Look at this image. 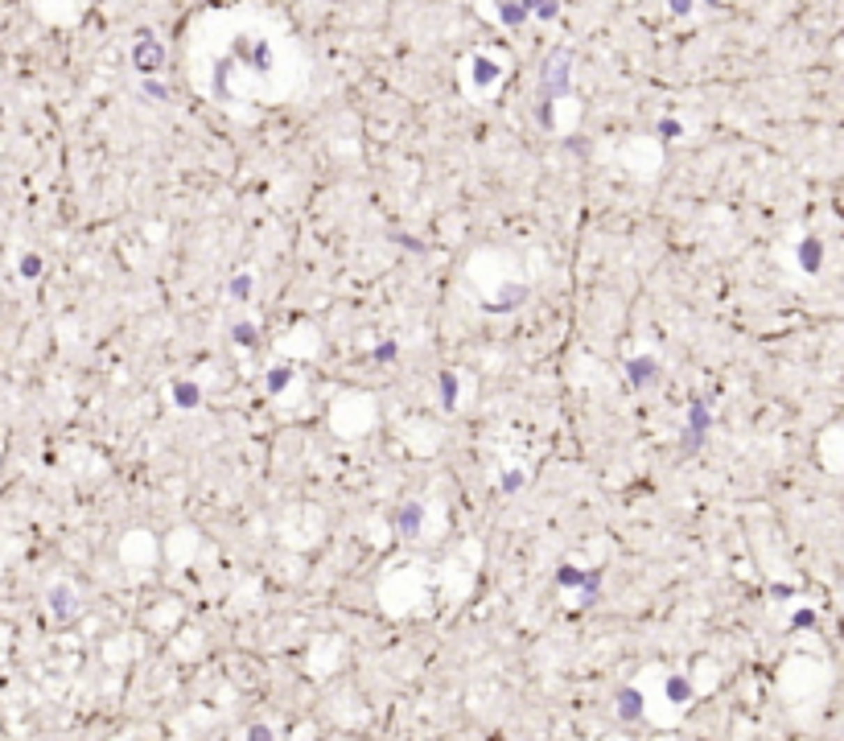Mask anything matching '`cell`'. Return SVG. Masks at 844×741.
Segmentation results:
<instances>
[{
    "mask_svg": "<svg viewBox=\"0 0 844 741\" xmlns=\"http://www.w3.org/2000/svg\"><path fill=\"white\" fill-rule=\"evenodd\" d=\"M247 741H272V729H268V725H252V729H247Z\"/></svg>",
    "mask_w": 844,
    "mask_h": 741,
    "instance_id": "44dd1931",
    "label": "cell"
},
{
    "mask_svg": "<svg viewBox=\"0 0 844 741\" xmlns=\"http://www.w3.org/2000/svg\"><path fill=\"white\" fill-rule=\"evenodd\" d=\"M671 13H675V17H688V13H692V0H671Z\"/></svg>",
    "mask_w": 844,
    "mask_h": 741,
    "instance_id": "cb8c5ba5",
    "label": "cell"
},
{
    "mask_svg": "<svg viewBox=\"0 0 844 741\" xmlns=\"http://www.w3.org/2000/svg\"><path fill=\"white\" fill-rule=\"evenodd\" d=\"M293 383V371L289 367H272V375H268V392H284Z\"/></svg>",
    "mask_w": 844,
    "mask_h": 741,
    "instance_id": "e0dca14e",
    "label": "cell"
},
{
    "mask_svg": "<svg viewBox=\"0 0 844 741\" xmlns=\"http://www.w3.org/2000/svg\"><path fill=\"white\" fill-rule=\"evenodd\" d=\"M132 62L140 75H157L161 66H165V45L157 42V38H140L132 45Z\"/></svg>",
    "mask_w": 844,
    "mask_h": 741,
    "instance_id": "3957f363",
    "label": "cell"
},
{
    "mask_svg": "<svg viewBox=\"0 0 844 741\" xmlns=\"http://www.w3.org/2000/svg\"><path fill=\"white\" fill-rule=\"evenodd\" d=\"M709 429H712V408L705 399H692V404H688V429H684V453H692V449L705 441Z\"/></svg>",
    "mask_w": 844,
    "mask_h": 741,
    "instance_id": "7a4b0ae2",
    "label": "cell"
},
{
    "mask_svg": "<svg viewBox=\"0 0 844 741\" xmlns=\"http://www.w3.org/2000/svg\"><path fill=\"white\" fill-rule=\"evenodd\" d=\"M144 91H148V95H157V99H165V87H161V83H144Z\"/></svg>",
    "mask_w": 844,
    "mask_h": 741,
    "instance_id": "484cf974",
    "label": "cell"
},
{
    "mask_svg": "<svg viewBox=\"0 0 844 741\" xmlns=\"http://www.w3.org/2000/svg\"><path fill=\"white\" fill-rule=\"evenodd\" d=\"M705 4H712V8H716V4H721V0H705Z\"/></svg>",
    "mask_w": 844,
    "mask_h": 741,
    "instance_id": "4316f807",
    "label": "cell"
},
{
    "mask_svg": "<svg viewBox=\"0 0 844 741\" xmlns=\"http://www.w3.org/2000/svg\"><path fill=\"white\" fill-rule=\"evenodd\" d=\"M811 622H815V613L811 610H799L795 618H791V626H811Z\"/></svg>",
    "mask_w": 844,
    "mask_h": 741,
    "instance_id": "d4e9b609",
    "label": "cell"
},
{
    "mask_svg": "<svg viewBox=\"0 0 844 741\" xmlns=\"http://www.w3.org/2000/svg\"><path fill=\"white\" fill-rule=\"evenodd\" d=\"M174 404H178V408H198V404H202V388L190 383V379H178V383H174Z\"/></svg>",
    "mask_w": 844,
    "mask_h": 741,
    "instance_id": "30bf717a",
    "label": "cell"
},
{
    "mask_svg": "<svg viewBox=\"0 0 844 741\" xmlns=\"http://www.w3.org/2000/svg\"><path fill=\"white\" fill-rule=\"evenodd\" d=\"M614 700H618V717H622V721H643L647 700H643V692H638V688H622Z\"/></svg>",
    "mask_w": 844,
    "mask_h": 741,
    "instance_id": "52a82bcc",
    "label": "cell"
},
{
    "mask_svg": "<svg viewBox=\"0 0 844 741\" xmlns=\"http://www.w3.org/2000/svg\"><path fill=\"white\" fill-rule=\"evenodd\" d=\"M494 79H498V62L474 58V87H494Z\"/></svg>",
    "mask_w": 844,
    "mask_h": 741,
    "instance_id": "7c38bea8",
    "label": "cell"
},
{
    "mask_svg": "<svg viewBox=\"0 0 844 741\" xmlns=\"http://www.w3.org/2000/svg\"><path fill=\"white\" fill-rule=\"evenodd\" d=\"M243 58H247L252 70H272V49H268V42H252V49H247Z\"/></svg>",
    "mask_w": 844,
    "mask_h": 741,
    "instance_id": "5bb4252c",
    "label": "cell"
},
{
    "mask_svg": "<svg viewBox=\"0 0 844 741\" xmlns=\"http://www.w3.org/2000/svg\"><path fill=\"white\" fill-rule=\"evenodd\" d=\"M663 692H667L671 704H688V700H692V684H688L684 675H671V680L663 684Z\"/></svg>",
    "mask_w": 844,
    "mask_h": 741,
    "instance_id": "4fadbf2b",
    "label": "cell"
},
{
    "mask_svg": "<svg viewBox=\"0 0 844 741\" xmlns=\"http://www.w3.org/2000/svg\"><path fill=\"white\" fill-rule=\"evenodd\" d=\"M659 136H667V140L680 136V124H675V120H659Z\"/></svg>",
    "mask_w": 844,
    "mask_h": 741,
    "instance_id": "603a6c76",
    "label": "cell"
},
{
    "mask_svg": "<svg viewBox=\"0 0 844 741\" xmlns=\"http://www.w3.org/2000/svg\"><path fill=\"white\" fill-rule=\"evenodd\" d=\"M441 404L445 408H457V371H441Z\"/></svg>",
    "mask_w": 844,
    "mask_h": 741,
    "instance_id": "9a60e30c",
    "label": "cell"
},
{
    "mask_svg": "<svg viewBox=\"0 0 844 741\" xmlns=\"http://www.w3.org/2000/svg\"><path fill=\"white\" fill-rule=\"evenodd\" d=\"M498 486H502V490H507V494H515V490H519V486H523V470H507V474H502V482H498Z\"/></svg>",
    "mask_w": 844,
    "mask_h": 741,
    "instance_id": "d6986e66",
    "label": "cell"
},
{
    "mask_svg": "<svg viewBox=\"0 0 844 741\" xmlns=\"http://www.w3.org/2000/svg\"><path fill=\"white\" fill-rule=\"evenodd\" d=\"M396 350H400L396 342H383V346H375V358H379V362H383V358H396Z\"/></svg>",
    "mask_w": 844,
    "mask_h": 741,
    "instance_id": "7402d4cb",
    "label": "cell"
},
{
    "mask_svg": "<svg viewBox=\"0 0 844 741\" xmlns=\"http://www.w3.org/2000/svg\"><path fill=\"white\" fill-rule=\"evenodd\" d=\"M585 576H589V568H577V565H560L556 568V585H560V589H581Z\"/></svg>",
    "mask_w": 844,
    "mask_h": 741,
    "instance_id": "8fae6325",
    "label": "cell"
},
{
    "mask_svg": "<svg viewBox=\"0 0 844 741\" xmlns=\"http://www.w3.org/2000/svg\"><path fill=\"white\" fill-rule=\"evenodd\" d=\"M231 334H235V342H239V346H256V326H235Z\"/></svg>",
    "mask_w": 844,
    "mask_h": 741,
    "instance_id": "ffe728a7",
    "label": "cell"
},
{
    "mask_svg": "<svg viewBox=\"0 0 844 741\" xmlns=\"http://www.w3.org/2000/svg\"><path fill=\"white\" fill-rule=\"evenodd\" d=\"M795 256H799V268H803V272H807V276H815V272L824 268V239L807 235V239L799 243V252H795Z\"/></svg>",
    "mask_w": 844,
    "mask_h": 741,
    "instance_id": "8992f818",
    "label": "cell"
},
{
    "mask_svg": "<svg viewBox=\"0 0 844 741\" xmlns=\"http://www.w3.org/2000/svg\"><path fill=\"white\" fill-rule=\"evenodd\" d=\"M498 21H502V25H511V29H519V25L528 21L523 0H498Z\"/></svg>",
    "mask_w": 844,
    "mask_h": 741,
    "instance_id": "9c48e42d",
    "label": "cell"
},
{
    "mask_svg": "<svg viewBox=\"0 0 844 741\" xmlns=\"http://www.w3.org/2000/svg\"><path fill=\"white\" fill-rule=\"evenodd\" d=\"M21 276H25V280H38V276H42V256L25 252V256H21Z\"/></svg>",
    "mask_w": 844,
    "mask_h": 741,
    "instance_id": "ac0fdd59",
    "label": "cell"
},
{
    "mask_svg": "<svg viewBox=\"0 0 844 741\" xmlns=\"http://www.w3.org/2000/svg\"><path fill=\"white\" fill-rule=\"evenodd\" d=\"M420 519H424V507H420V503H404L400 515H396V531H400V535H416V531H420Z\"/></svg>",
    "mask_w": 844,
    "mask_h": 741,
    "instance_id": "ba28073f",
    "label": "cell"
},
{
    "mask_svg": "<svg viewBox=\"0 0 844 741\" xmlns=\"http://www.w3.org/2000/svg\"><path fill=\"white\" fill-rule=\"evenodd\" d=\"M79 610V597H75V589L70 585H54L49 589V613L58 618V622H70Z\"/></svg>",
    "mask_w": 844,
    "mask_h": 741,
    "instance_id": "5b68a950",
    "label": "cell"
},
{
    "mask_svg": "<svg viewBox=\"0 0 844 741\" xmlns=\"http://www.w3.org/2000/svg\"><path fill=\"white\" fill-rule=\"evenodd\" d=\"M252 289H256L252 272H239V276L231 280V297H235V301H247V297H252Z\"/></svg>",
    "mask_w": 844,
    "mask_h": 741,
    "instance_id": "2e32d148",
    "label": "cell"
},
{
    "mask_svg": "<svg viewBox=\"0 0 844 741\" xmlns=\"http://www.w3.org/2000/svg\"><path fill=\"white\" fill-rule=\"evenodd\" d=\"M539 95H544V103H552V99H565V95H573V49H552L548 58H544V75H539Z\"/></svg>",
    "mask_w": 844,
    "mask_h": 741,
    "instance_id": "6da1fadb",
    "label": "cell"
},
{
    "mask_svg": "<svg viewBox=\"0 0 844 741\" xmlns=\"http://www.w3.org/2000/svg\"><path fill=\"white\" fill-rule=\"evenodd\" d=\"M626 379H630V388H651L655 379H659V362L647 354V358H630L626 362Z\"/></svg>",
    "mask_w": 844,
    "mask_h": 741,
    "instance_id": "277c9868",
    "label": "cell"
}]
</instances>
